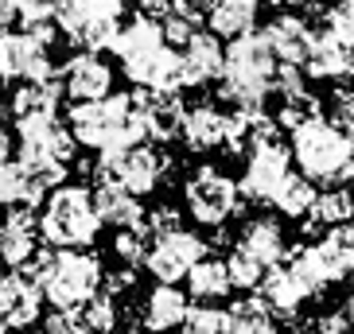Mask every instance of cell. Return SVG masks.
I'll return each instance as SVG.
<instances>
[{"label": "cell", "instance_id": "1", "mask_svg": "<svg viewBox=\"0 0 354 334\" xmlns=\"http://www.w3.org/2000/svg\"><path fill=\"white\" fill-rule=\"evenodd\" d=\"M24 276H32L39 284L43 299L59 307V311H78L86 299H94L102 292L105 268L94 253L86 249H39L32 261L24 264Z\"/></svg>", "mask_w": 354, "mask_h": 334}, {"label": "cell", "instance_id": "2", "mask_svg": "<svg viewBox=\"0 0 354 334\" xmlns=\"http://www.w3.org/2000/svg\"><path fill=\"white\" fill-rule=\"evenodd\" d=\"M109 47L140 90H176L179 94V51L164 39L160 20L136 16L133 23L117 28Z\"/></svg>", "mask_w": 354, "mask_h": 334}, {"label": "cell", "instance_id": "3", "mask_svg": "<svg viewBox=\"0 0 354 334\" xmlns=\"http://www.w3.org/2000/svg\"><path fill=\"white\" fill-rule=\"evenodd\" d=\"M272 74H277V59H272L265 35L250 32L238 35L222 51V97H226L234 109H253V105H265V97L272 94Z\"/></svg>", "mask_w": 354, "mask_h": 334}, {"label": "cell", "instance_id": "4", "mask_svg": "<svg viewBox=\"0 0 354 334\" xmlns=\"http://www.w3.org/2000/svg\"><path fill=\"white\" fill-rule=\"evenodd\" d=\"M71 136L97 152L145 144V125L133 109V94H109L102 101H78L71 109Z\"/></svg>", "mask_w": 354, "mask_h": 334}, {"label": "cell", "instance_id": "5", "mask_svg": "<svg viewBox=\"0 0 354 334\" xmlns=\"http://www.w3.org/2000/svg\"><path fill=\"white\" fill-rule=\"evenodd\" d=\"M354 136L343 128H335L331 121H308V125L292 128V159L300 164V175L312 183H327V187H343L346 179H354Z\"/></svg>", "mask_w": 354, "mask_h": 334}, {"label": "cell", "instance_id": "6", "mask_svg": "<svg viewBox=\"0 0 354 334\" xmlns=\"http://www.w3.org/2000/svg\"><path fill=\"white\" fill-rule=\"evenodd\" d=\"M102 233V218L94 210V195L86 187H55L39 214V237L55 249H86Z\"/></svg>", "mask_w": 354, "mask_h": 334}, {"label": "cell", "instance_id": "7", "mask_svg": "<svg viewBox=\"0 0 354 334\" xmlns=\"http://www.w3.org/2000/svg\"><path fill=\"white\" fill-rule=\"evenodd\" d=\"M74 148H78V140H74L71 128L55 113L24 117L20 121V159L39 167L43 175L51 179V187H63L66 164L74 159Z\"/></svg>", "mask_w": 354, "mask_h": 334}, {"label": "cell", "instance_id": "8", "mask_svg": "<svg viewBox=\"0 0 354 334\" xmlns=\"http://www.w3.org/2000/svg\"><path fill=\"white\" fill-rule=\"evenodd\" d=\"M183 199H187V214L198 226H222V222H230L238 214L241 190L214 164H198L187 175V183H183Z\"/></svg>", "mask_w": 354, "mask_h": 334}, {"label": "cell", "instance_id": "9", "mask_svg": "<svg viewBox=\"0 0 354 334\" xmlns=\"http://www.w3.org/2000/svg\"><path fill=\"white\" fill-rule=\"evenodd\" d=\"M167 171V156L148 144H133V148H117V152H102L97 159V179L102 183H117L129 195H152L160 187V179Z\"/></svg>", "mask_w": 354, "mask_h": 334}, {"label": "cell", "instance_id": "10", "mask_svg": "<svg viewBox=\"0 0 354 334\" xmlns=\"http://www.w3.org/2000/svg\"><path fill=\"white\" fill-rule=\"evenodd\" d=\"M203 257H207V241L179 226V230L156 233V237L148 241L145 268L152 272L160 284H176V280H183Z\"/></svg>", "mask_w": 354, "mask_h": 334}, {"label": "cell", "instance_id": "11", "mask_svg": "<svg viewBox=\"0 0 354 334\" xmlns=\"http://www.w3.org/2000/svg\"><path fill=\"white\" fill-rule=\"evenodd\" d=\"M179 136L191 152H210V148H230V152H241L245 144V132H241L238 117L218 109L214 101L191 105L183 113V125H179Z\"/></svg>", "mask_w": 354, "mask_h": 334}, {"label": "cell", "instance_id": "12", "mask_svg": "<svg viewBox=\"0 0 354 334\" xmlns=\"http://www.w3.org/2000/svg\"><path fill=\"white\" fill-rule=\"evenodd\" d=\"M288 175H292V152L281 140H265V144H253L238 190L250 202H272V195L281 190V183Z\"/></svg>", "mask_w": 354, "mask_h": 334}, {"label": "cell", "instance_id": "13", "mask_svg": "<svg viewBox=\"0 0 354 334\" xmlns=\"http://www.w3.org/2000/svg\"><path fill=\"white\" fill-rule=\"evenodd\" d=\"M0 78H12V82H39V78H51L47 43L35 39L32 32L0 35Z\"/></svg>", "mask_w": 354, "mask_h": 334}, {"label": "cell", "instance_id": "14", "mask_svg": "<svg viewBox=\"0 0 354 334\" xmlns=\"http://www.w3.org/2000/svg\"><path fill=\"white\" fill-rule=\"evenodd\" d=\"M133 109L140 117V125H145V140H171V136H179L183 113H187L176 90H136Z\"/></svg>", "mask_w": 354, "mask_h": 334}, {"label": "cell", "instance_id": "15", "mask_svg": "<svg viewBox=\"0 0 354 334\" xmlns=\"http://www.w3.org/2000/svg\"><path fill=\"white\" fill-rule=\"evenodd\" d=\"M39 311H43L39 284L24 272H8L0 280V323L8 331H24V326L39 323Z\"/></svg>", "mask_w": 354, "mask_h": 334}, {"label": "cell", "instance_id": "16", "mask_svg": "<svg viewBox=\"0 0 354 334\" xmlns=\"http://www.w3.org/2000/svg\"><path fill=\"white\" fill-rule=\"evenodd\" d=\"M59 82H63L66 97H71L74 105L78 101H102V97H109V90H113V70H109L105 59H97L94 51H86V55H74L71 63H66Z\"/></svg>", "mask_w": 354, "mask_h": 334}, {"label": "cell", "instance_id": "17", "mask_svg": "<svg viewBox=\"0 0 354 334\" xmlns=\"http://www.w3.org/2000/svg\"><path fill=\"white\" fill-rule=\"evenodd\" d=\"M39 253V218L32 210H8L0 218V264L24 268Z\"/></svg>", "mask_w": 354, "mask_h": 334}, {"label": "cell", "instance_id": "18", "mask_svg": "<svg viewBox=\"0 0 354 334\" xmlns=\"http://www.w3.org/2000/svg\"><path fill=\"white\" fill-rule=\"evenodd\" d=\"M47 190L51 187V179L43 175L39 167L24 164V159H12L4 171H0V206L8 210H32L47 199Z\"/></svg>", "mask_w": 354, "mask_h": 334}, {"label": "cell", "instance_id": "19", "mask_svg": "<svg viewBox=\"0 0 354 334\" xmlns=\"http://www.w3.org/2000/svg\"><path fill=\"white\" fill-rule=\"evenodd\" d=\"M261 35H265V43H269L272 59H281L284 66H300L304 59H308V51H312V39H315L312 28H308L300 16H292V12L272 16V23Z\"/></svg>", "mask_w": 354, "mask_h": 334}, {"label": "cell", "instance_id": "20", "mask_svg": "<svg viewBox=\"0 0 354 334\" xmlns=\"http://www.w3.org/2000/svg\"><path fill=\"white\" fill-rule=\"evenodd\" d=\"M195 8L207 12L210 35L238 39V35L253 32V23L261 16V0H195Z\"/></svg>", "mask_w": 354, "mask_h": 334}, {"label": "cell", "instance_id": "21", "mask_svg": "<svg viewBox=\"0 0 354 334\" xmlns=\"http://www.w3.org/2000/svg\"><path fill=\"white\" fill-rule=\"evenodd\" d=\"M218 70H222V43H218V35H210V32L191 35L187 51H179V90H183V86H203Z\"/></svg>", "mask_w": 354, "mask_h": 334}, {"label": "cell", "instance_id": "22", "mask_svg": "<svg viewBox=\"0 0 354 334\" xmlns=\"http://www.w3.org/2000/svg\"><path fill=\"white\" fill-rule=\"evenodd\" d=\"M238 249L250 253L257 264L272 268V264H281L284 257H288V241H284L281 222H272V218H250L245 226H241Z\"/></svg>", "mask_w": 354, "mask_h": 334}, {"label": "cell", "instance_id": "23", "mask_svg": "<svg viewBox=\"0 0 354 334\" xmlns=\"http://www.w3.org/2000/svg\"><path fill=\"white\" fill-rule=\"evenodd\" d=\"M94 210H97V218H102V226H113V230H140L145 226L140 199L129 195L125 187H117V183H97Z\"/></svg>", "mask_w": 354, "mask_h": 334}, {"label": "cell", "instance_id": "24", "mask_svg": "<svg viewBox=\"0 0 354 334\" xmlns=\"http://www.w3.org/2000/svg\"><path fill=\"white\" fill-rule=\"evenodd\" d=\"M187 311H191V303H187V295L179 292L176 284H156V288L148 292V299H145L140 319H145V326L152 334H167V331H176V326L187 319Z\"/></svg>", "mask_w": 354, "mask_h": 334}, {"label": "cell", "instance_id": "25", "mask_svg": "<svg viewBox=\"0 0 354 334\" xmlns=\"http://www.w3.org/2000/svg\"><path fill=\"white\" fill-rule=\"evenodd\" d=\"M261 299L269 303L272 315H284V319H292V315L304 307V299H308V292L300 288V280L288 272V264H272V268H265V276H261Z\"/></svg>", "mask_w": 354, "mask_h": 334}, {"label": "cell", "instance_id": "26", "mask_svg": "<svg viewBox=\"0 0 354 334\" xmlns=\"http://www.w3.org/2000/svg\"><path fill=\"white\" fill-rule=\"evenodd\" d=\"M304 66H308L312 78H351L354 74V47H346V43H339L335 35L323 32L312 39V51H308Z\"/></svg>", "mask_w": 354, "mask_h": 334}, {"label": "cell", "instance_id": "27", "mask_svg": "<svg viewBox=\"0 0 354 334\" xmlns=\"http://www.w3.org/2000/svg\"><path fill=\"white\" fill-rule=\"evenodd\" d=\"M187 292H191V299L207 303V307H214L218 299H226V295L234 292L226 261H218V257H203V261L187 272Z\"/></svg>", "mask_w": 354, "mask_h": 334}, {"label": "cell", "instance_id": "28", "mask_svg": "<svg viewBox=\"0 0 354 334\" xmlns=\"http://www.w3.org/2000/svg\"><path fill=\"white\" fill-rule=\"evenodd\" d=\"M222 315H226V334H277V315L269 311V303L261 295L230 303Z\"/></svg>", "mask_w": 354, "mask_h": 334}, {"label": "cell", "instance_id": "29", "mask_svg": "<svg viewBox=\"0 0 354 334\" xmlns=\"http://www.w3.org/2000/svg\"><path fill=\"white\" fill-rule=\"evenodd\" d=\"M59 97H63V82H59V78H39V82H24L20 90L12 94V113H16V121H24V117L55 113Z\"/></svg>", "mask_w": 354, "mask_h": 334}, {"label": "cell", "instance_id": "30", "mask_svg": "<svg viewBox=\"0 0 354 334\" xmlns=\"http://www.w3.org/2000/svg\"><path fill=\"white\" fill-rule=\"evenodd\" d=\"M315 195H319V190H315L312 179H304V175H296V171H292V175L281 183V190L272 195V206L281 210L284 218H308V210H312Z\"/></svg>", "mask_w": 354, "mask_h": 334}, {"label": "cell", "instance_id": "31", "mask_svg": "<svg viewBox=\"0 0 354 334\" xmlns=\"http://www.w3.org/2000/svg\"><path fill=\"white\" fill-rule=\"evenodd\" d=\"M312 222L315 226H327V230H335V226H343V222H354V195L346 187H331L323 190V195H315L312 202Z\"/></svg>", "mask_w": 354, "mask_h": 334}, {"label": "cell", "instance_id": "32", "mask_svg": "<svg viewBox=\"0 0 354 334\" xmlns=\"http://www.w3.org/2000/svg\"><path fill=\"white\" fill-rule=\"evenodd\" d=\"M315 97H308V90H300V94H281V109H277V128H300L308 125V121H315L319 117V109H315Z\"/></svg>", "mask_w": 354, "mask_h": 334}, {"label": "cell", "instance_id": "33", "mask_svg": "<svg viewBox=\"0 0 354 334\" xmlns=\"http://www.w3.org/2000/svg\"><path fill=\"white\" fill-rule=\"evenodd\" d=\"M82 323H86V331H94V334H109V331H117V295H109V292H97L94 299H86L82 307Z\"/></svg>", "mask_w": 354, "mask_h": 334}, {"label": "cell", "instance_id": "34", "mask_svg": "<svg viewBox=\"0 0 354 334\" xmlns=\"http://www.w3.org/2000/svg\"><path fill=\"white\" fill-rule=\"evenodd\" d=\"M226 272H230V284H234V288L253 292V288L261 284V276H265V264H257L250 253H241L238 245H234V253L226 257Z\"/></svg>", "mask_w": 354, "mask_h": 334}, {"label": "cell", "instance_id": "35", "mask_svg": "<svg viewBox=\"0 0 354 334\" xmlns=\"http://www.w3.org/2000/svg\"><path fill=\"white\" fill-rule=\"evenodd\" d=\"M113 253L117 261L125 264V268H136V264H145V253H148V230H117L113 237Z\"/></svg>", "mask_w": 354, "mask_h": 334}, {"label": "cell", "instance_id": "36", "mask_svg": "<svg viewBox=\"0 0 354 334\" xmlns=\"http://www.w3.org/2000/svg\"><path fill=\"white\" fill-rule=\"evenodd\" d=\"M179 334H226V315L218 307L198 303V307L187 311V319L179 323Z\"/></svg>", "mask_w": 354, "mask_h": 334}, {"label": "cell", "instance_id": "37", "mask_svg": "<svg viewBox=\"0 0 354 334\" xmlns=\"http://www.w3.org/2000/svg\"><path fill=\"white\" fill-rule=\"evenodd\" d=\"M327 35L354 47V0H339L335 8H327Z\"/></svg>", "mask_w": 354, "mask_h": 334}, {"label": "cell", "instance_id": "38", "mask_svg": "<svg viewBox=\"0 0 354 334\" xmlns=\"http://www.w3.org/2000/svg\"><path fill=\"white\" fill-rule=\"evenodd\" d=\"M304 334H354V323L346 311H323L304 326Z\"/></svg>", "mask_w": 354, "mask_h": 334}, {"label": "cell", "instance_id": "39", "mask_svg": "<svg viewBox=\"0 0 354 334\" xmlns=\"http://www.w3.org/2000/svg\"><path fill=\"white\" fill-rule=\"evenodd\" d=\"M43 331L47 334H90L82 323V311H59V307L43 319Z\"/></svg>", "mask_w": 354, "mask_h": 334}, {"label": "cell", "instance_id": "40", "mask_svg": "<svg viewBox=\"0 0 354 334\" xmlns=\"http://www.w3.org/2000/svg\"><path fill=\"white\" fill-rule=\"evenodd\" d=\"M331 125L343 128L346 136H354V90H339L331 101Z\"/></svg>", "mask_w": 354, "mask_h": 334}, {"label": "cell", "instance_id": "41", "mask_svg": "<svg viewBox=\"0 0 354 334\" xmlns=\"http://www.w3.org/2000/svg\"><path fill=\"white\" fill-rule=\"evenodd\" d=\"M327 241L335 245V253L343 257V264L354 272V222H343V226H335L331 233H327Z\"/></svg>", "mask_w": 354, "mask_h": 334}, {"label": "cell", "instance_id": "42", "mask_svg": "<svg viewBox=\"0 0 354 334\" xmlns=\"http://www.w3.org/2000/svg\"><path fill=\"white\" fill-rule=\"evenodd\" d=\"M145 226L152 233H167V230H179V210L176 206H156L152 214H145Z\"/></svg>", "mask_w": 354, "mask_h": 334}, {"label": "cell", "instance_id": "43", "mask_svg": "<svg viewBox=\"0 0 354 334\" xmlns=\"http://www.w3.org/2000/svg\"><path fill=\"white\" fill-rule=\"evenodd\" d=\"M16 23H20V12H16V4H12V0H0V35L16 32Z\"/></svg>", "mask_w": 354, "mask_h": 334}, {"label": "cell", "instance_id": "44", "mask_svg": "<svg viewBox=\"0 0 354 334\" xmlns=\"http://www.w3.org/2000/svg\"><path fill=\"white\" fill-rule=\"evenodd\" d=\"M8 164H12V136L0 128V171H4Z\"/></svg>", "mask_w": 354, "mask_h": 334}, {"label": "cell", "instance_id": "45", "mask_svg": "<svg viewBox=\"0 0 354 334\" xmlns=\"http://www.w3.org/2000/svg\"><path fill=\"white\" fill-rule=\"evenodd\" d=\"M346 315H351V323H354V272H351V299H346Z\"/></svg>", "mask_w": 354, "mask_h": 334}, {"label": "cell", "instance_id": "46", "mask_svg": "<svg viewBox=\"0 0 354 334\" xmlns=\"http://www.w3.org/2000/svg\"><path fill=\"white\" fill-rule=\"evenodd\" d=\"M277 4H300V0H277Z\"/></svg>", "mask_w": 354, "mask_h": 334}, {"label": "cell", "instance_id": "47", "mask_svg": "<svg viewBox=\"0 0 354 334\" xmlns=\"http://www.w3.org/2000/svg\"><path fill=\"white\" fill-rule=\"evenodd\" d=\"M109 334H133V331H109Z\"/></svg>", "mask_w": 354, "mask_h": 334}, {"label": "cell", "instance_id": "48", "mask_svg": "<svg viewBox=\"0 0 354 334\" xmlns=\"http://www.w3.org/2000/svg\"><path fill=\"white\" fill-rule=\"evenodd\" d=\"M0 334H8V326H4V323H0Z\"/></svg>", "mask_w": 354, "mask_h": 334}, {"label": "cell", "instance_id": "49", "mask_svg": "<svg viewBox=\"0 0 354 334\" xmlns=\"http://www.w3.org/2000/svg\"><path fill=\"white\" fill-rule=\"evenodd\" d=\"M0 280H4V264H0Z\"/></svg>", "mask_w": 354, "mask_h": 334}]
</instances>
